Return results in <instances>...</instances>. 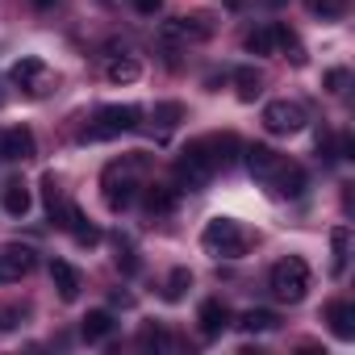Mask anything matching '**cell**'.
I'll use <instances>...</instances> for the list:
<instances>
[{
  "instance_id": "277c9868",
  "label": "cell",
  "mask_w": 355,
  "mask_h": 355,
  "mask_svg": "<svg viewBox=\"0 0 355 355\" xmlns=\"http://www.w3.org/2000/svg\"><path fill=\"white\" fill-rule=\"evenodd\" d=\"M138 125H142L138 105H101L92 125L84 130V138H121V134H134Z\"/></svg>"
},
{
  "instance_id": "ba28073f",
  "label": "cell",
  "mask_w": 355,
  "mask_h": 355,
  "mask_svg": "<svg viewBox=\"0 0 355 355\" xmlns=\"http://www.w3.org/2000/svg\"><path fill=\"white\" fill-rule=\"evenodd\" d=\"M30 272H34V251L30 247H21V243L0 247V284H17Z\"/></svg>"
},
{
  "instance_id": "1f68e13d",
  "label": "cell",
  "mask_w": 355,
  "mask_h": 355,
  "mask_svg": "<svg viewBox=\"0 0 355 355\" xmlns=\"http://www.w3.org/2000/svg\"><path fill=\"white\" fill-rule=\"evenodd\" d=\"M30 5H34V9H51V5H55V0H30Z\"/></svg>"
},
{
  "instance_id": "44dd1931",
  "label": "cell",
  "mask_w": 355,
  "mask_h": 355,
  "mask_svg": "<svg viewBox=\"0 0 355 355\" xmlns=\"http://www.w3.org/2000/svg\"><path fill=\"white\" fill-rule=\"evenodd\" d=\"M239 326H243L247 334H263V330H276V326H280V318H276L272 309H247V313L239 318Z\"/></svg>"
},
{
  "instance_id": "cb8c5ba5",
  "label": "cell",
  "mask_w": 355,
  "mask_h": 355,
  "mask_svg": "<svg viewBox=\"0 0 355 355\" xmlns=\"http://www.w3.org/2000/svg\"><path fill=\"white\" fill-rule=\"evenodd\" d=\"M247 51H251V55H276V26L251 30V34H247Z\"/></svg>"
},
{
  "instance_id": "836d02e7",
  "label": "cell",
  "mask_w": 355,
  "mask_h": 355,
  "mask_svg": "<svg viewBox=\"0 0 355 355\" xmlns=\"http://www.w3.org/2000/svg\"><path fill=\"white\" fill-rule=\"evenodd\" d=\"M0 101H5V96H0Z\"/></svg>"
},
{
  "instance_id": "7402d4cb",
  "label": "cell",
  "mask_w": 355,
  "mask_h": 355,
  "mask_svg": "<svg viewBox=\"0 0 355 355\" xmlns=\"http://www.w3.org/2000/svg\"><path fill=\"white\" fill-rule=\"evenodd\" d=\"M42 197H46V214H51V222L59 226V214H63V189H59V180H55V171H46L42 175Z\"/></svg>"
},
{
  "instance_id": "8992f818",
  "label": "cell",
  "mask_w": 355,
  "mask_h": 355,
  "mask_svg": "<svg viewBox=\"0 0 355 355\" xmlns=\"http://www.w3.org/2000/svg\"><path fill=\"white\" fill-rule=\"evenodd\" d=\"M305 109L297 105V101H268L263 105V125H268V134H297V130H305Z\"/></svg>"
},
{
  "instance_id": "f1b7e54d",
  "label": "cell",
  "mask_w": 355,
  "mask_h": 355,
  "mask_svg": "<svg viewBox=\"0 0 355 355\" xmlns=\"http://www.w3.org/2000/svg\"><path fill=\"white\" fill-rule=\"evenodd\" d=\"M309 9H313L318 17H343V5H338V0H309Z\"/></svg>"
},
{
  "instance_id": "4316f807",
  "label": "cell",
  "mask_w": 355,
  "mask_h": 355,
  "mask_svg": "<svg viewBox=\"0 0 355 355\" xmlns=\"http://www.w3.org/2000/svg\"><path fill=\"white\" fill-rule=\"evenodd\" d=\"M180 117H184V109L175 105V101H171V105H159V109H155V121H159V130H171V125L180 121Z\"/></svg>"
},
{
  "instance_id": "7c38bea8",
  "label": "cell",
  "mask_w": 355,
  "mask_h": 355,
  "mask_svg": "<svg viewBox=\"0 0 355 355\" xmlns=\"http://www.w3.org/2000/svg\"><path fill=\"white\" fill-rule=\"evenodd\" d=\"M197 322H201V334L205 338H218L226 326H230V309L214 297V301H201V309H197Z\"/></svg>"
},
{
  "instance_id": "ffe728a7",
  "label": "cell",
  "mask_w": 355,
  "mask_h": 355,
  "mask_svg": "<svg viewBox=\"0 0 355 355\" xmlns=\"http://www.w3.org/2000/svg\"><path fill=\"white\" fill-rule=\"evenodd\" d=\"M234 88H239V101H255L263 92V76L255 67H239L234 71Z\"/></svg>"
},
{
  "instance_id": "e0dca14e",
  "label": "cell",
  "mask_w": 355,
  "mask_h": 355,
  "mask_svg": "<svg viewBox=\"0 0 355 355\" xmlns=\"http://www.w3.org/2000/svg\"><path fill=\"white\" fill-rule=\"evenodd\" d=\"M326 322L338 338H355V305L351 301H330L326 305Z\"/></svg>"
},
{
  "instance_id": "9a60e30c",
  "label": "cell",
  "mask_w": 355,
  "mask_h": 355,
  "mask_svg": "<svg viewBox=\"0 0 355 355\" xmlns=\"http://www.w3.org/2000/svg\"><path fill=\"white\" fill-rule=\"evenodd\" d=\"M268 189H272L276 197H301V193H305V171H301L297 163H284Z\"/></svg>"
},
{
  "instance_id": "4fadbf2b",
  "label": "cell",
  "mask_w": 355,
  "mask_h": 355,
  "mask_svg": "<svg viewBox=\"0 0 355 355\" xmlns=\"http://www.w3.org/2000/svg\"><path fill=\"white\" fill-rule=\"evenodd\" d=\"M0 205H5L9 218H26L30 205H34V197H30V189L21 180H5V189H0Z\"/></svg>"
},
{
  "instance_id": "d6986e66",
  "label": "cell",
  "mask_w": 355,
  "mask_h": 355,
  "mask_svg": "<svg viewBox=\"0 0 355 355\" xmlns=\"http://www.w3.org/2000/svg\"><path fill=\"white\" fill-rule=\"evenodd\" d=\"M142 197H146L150 214H171L175 209V189H167V184H142Z\"/></svg>"
},
{
  "instance_id": "5bb4252c",
  "label": "cell",
  "mask_w": 355,
  "mask_h": 355,
  "mask_svg": "<svg viewBox=\"0 0 355 355\" xmlns=\"http://www.w3.org/2000/svg\"><path fill=\"white\" fill-rule=\"evenodd\" d=\"M113 330H117V318H113L109 309H88L84 322H80V334H84L88 343H101V338H109Z\"/></svg>"
},
{
  "instance_id": "d6a6232c",
  "label": "cell",
  "mask_w": 355,
  "mask_h": 355,
  "mask_svg": "<svg viewBox=\"0 0 355 355\" xmlns=\"http://www.w3.org/2000/svg\"><path fill=\"white\" fill-rule=\"evenodd\" d=\"M268 5H284V0H268Z\"/></svg>"
},
{
  "instance_id": "484cf974",
  "label": "cell",
  "mask_w": 355,
  "mask_h": 355,
  "mask_svg": "<svg viewBox=\"0 0 355 355\" xmlns=\"http://www.w3.org/2000/svg\"><path fill=\"white\" fill-rule=\"evenodd\" d=\"M117 268H121L125 276H134V272H138V255H134V247H130L125 239H117Z\"/></svg>"
},
{
  "instance_id": "2e32d148",
  "label": "cell",
  "mask_w": 355,
  "mask_h": 355,
  "mask_svg": "<svg viewBox=\"0 0 355 355\" xmlns=\"http://www.w3.org/2000/svg\"><path fill=\"white\" fill-rule=\"evenodd\" d=\"M51 280H55V288H59L63 301H76L80 288H84V284H80V272H76L67 259H55V263H51Z\"/></svg>"
},
{
  "instance_id": "7a4b0ae2",
  "label": "cell",
  "mask_w": 355,
  "mask_h": 355,
  "mask_svg": "<svg viewBox=\"0 0 355 355\" xmlns=\"http://www.w3.org/2000/svg\"><path fill=\"white\" fill-rule=\"evenodd\" d=\"M218 167H222V163H218L214 142L201 138V142H189L180 155H175V180H180L184 189H205V184L214 180Z\"/></svg>"
},
{
  "instance_id": "8fae6325",
  "label": "cell",
  "mask_w": 355,
  "mask_h": 355,
  "mask_svg": "<svg viewBox=\"0 0 355 355\" xmlns=\"http://www.w3.org/2000/svg\"><path fill=\"white\" fill-rule=\"evenodd\" d=\"M59 226H63V230H71V239H76L80 247H96V243H101V230H96V226H92V222L80 214V205H71V201L63 205V214H59Z\"/></svg>"
},
{
  "instance_id": "83f0119b",
  "label": "cell",
  "mask_w": 355,
  "mask_h": 355,
  "mask_svg": "<svg viewBox=\"0 0 355 355\" xmlns=\"http://www.w3.org/2000/svg\"><path fill=\"white\" fill-rule=\"evenodd\" d=\"M347 84H351V76L343 71V67H334V71H326V92H347Z\"/></svg>"
},
{
  "instance_id": "9c48e42d",
  "label": "cell",
  "mask_w": 355,
  "mask_h": 355,
  "mask_svg": "<svg viewBox=\"0 0 355 355\" xmlns=\"http://www.w3.org/2000/svg\"><path fill=\"white\" fill-rule=\"evenodd\" d=\"M38 155V142H34V130L30 125H13L0 134V159H13V163H26Z\"/></svg>"
},
{
  "instance_id": "30bf717a",
  "label": "cell",
  "mask_w": 355,
  "mask_h": 355,
  "mask_svg": "<svg viewBox=\"0 0 355 355\" xmlns=\"http://www.w3.org/2000/svg\"><path fill=\"white\" fill-rule=\"evenodd\" d=\"M243 155H247V167H251V175H255V180H263V184H272V180H276V171L288 163L284 155H276L272 146H259V142H255V146H247Z\"/></svg>"
},
{
  "instance_id": "4dcf8cb0",
  "label": "cell",
  "mask_w": 355,
  "mask_h": 355,
  "mask_svg": "<svg viewBox=\"0 0 355 355\" xmlns=\"http://www.w3.org/2000/svg\"><path fill=\"white\" fill-rule=\"evenodd\" d=\"M13 318H17V309H5V313H0V330H13V326H17Z\"/></svg>"
},
{
  "instance_id": "52a82bcc",
  "label": "cell",
  "mask_w": 355,
  "mask_h": 355,
  "mask_svg": "<svg viewBox=\"0 0 355 355\" xmlns=\"http://www.w3.org/2000/svg\"><path fill=\"white\" fill-rule=\"evenodd\" d=\"M9 80H13L17 88H26V92H34V96H42V92L51 88V67H46L42 59H34V55H26V59H17V63L9 67Z\"/></svg>"
},
{
  "instance_id": "5b68a950",
  "label": "cell",
  "mask_w": 355,
  "mask_h": 355,
  "mask_svg": "<svg viewBox=\"0 0 355 355\" xmlns=\"http://www.w3.org/2000/svg\"><path fill=\"white\" fill-rule=\"evenodd\" d=\"M272 293L280 297V301H288V305H297V301H305V293H309V263L301 259V255H284L276 268H272Z\"/></svg>"
},
{
  "instance_id": "3957f363",
  "label": "cell",
  "mask_w": 355,
  "mask_h": 355,
  "mask_svg": "<svg viewBox=\"0 0 355 355\" xmlns=\"http://www.w3.org/2000/svg\"><path fill=\"white\" fill-rule=\"evenodd\" d=\"M201 247L214 259H243L247 247H251V239H247V230L234 218H209L205 230H201Z\"/></svg>"
},
{
  "instance_id": "603a6c76",
  "label": "cell",
  "mask_w": 355,
  "mask_h": 355,
  "mask_svg": "<svg viewBox=\"0 0 355 355\" xmlns=\"http://www.w3.org/2000/svg\"><path fill=\"white\" fill-rule=\"evenodd\" d=\"M105 76L113 80V84H134L138 76H142V67H138V59H109V67H105Z\"/></svg>"
},
{
  "instance_id": "f546056e",
  "label": "cell",
  "mask_w": 355,
  "mask_h": 355,
  "mask_svg": "<svg viewBox=\"0 0 355 355\" xmlns=\"http://www.w3.org/2000/svg\"><path fill=\"white\" fill-rule=\"evenodd\" d=\"M134 9H138L142 17H155V13L163 9V0H134Z\"/></svg>"
},
{
  "instance_id": "6da1fadb",
  "label": "cell",
  "mask_w": 355,
  "mask_h": 355,
  "mask_svg": "<svg viewBox=\"0 0 355 355\" xmlns=\"http://www.w3.org/2000/svg\"><path fill=\"white\" fill-rule=\"evenodd\" d=\"M138 171H142V155H130V159L105 167L101 189H105V205H109L113 214H121V209H130V205L138 201V193H142Z\"/></svg>"
},
{
  "instance_id": "d4e9b609",
  "label": "cell",
  "mask_w": 355,
  "mask_h": 355,
  "mask_svg": "<svg viewBox=\"0 0 355 355\" xmlns=\"http://www.w3.org/2000/svg\"><path fill=\"white\" fill-rule=\"evenodd\" d=\"M184 288H193V272H189V268H175V272L167 276V284H163V301H180Z\"/></svg>"
},
{
  "instance_id": "ac0fdd59",
  "label": "cell",
  "mask_w": 355,
  "mask_h": 355,
  "mask_svg": "<svg viewBox=\"0 0 355 355\" xmlns=\"http://www.w3.org/2000/svg\"><path fill=\"white\" fill-rule=\"evenodd\" d=\"M347 255H351V230L347 226H334L330 230V272L334 276L347 272Z\"/></svg>"
}]
</instances>
